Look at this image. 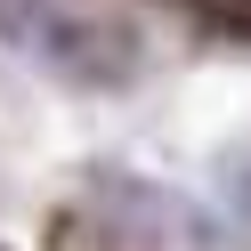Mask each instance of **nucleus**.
<instances>
[{
    "label": "nucleus",
    "instance_id": "f257e3e1",
    "mask_svg": "<svg viewBox=\"0 0 251 251\" xmlns=\"http://www.w3.org/2000/svg\"><path fill=\"white\" fill-rule=\"evenodd\" d=\"M0 33L17 41V49L49 57L73 81H130L138 73L130 33H114V25H98V17H65L57 0H0Z\"/></svg>",
    "mask_w": 251,
    "mask_h": 251
}]
</instances>
